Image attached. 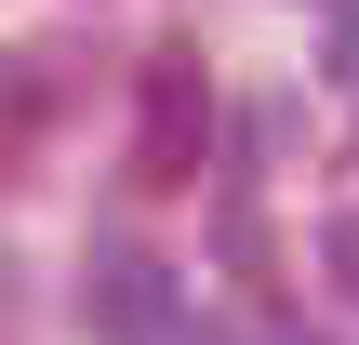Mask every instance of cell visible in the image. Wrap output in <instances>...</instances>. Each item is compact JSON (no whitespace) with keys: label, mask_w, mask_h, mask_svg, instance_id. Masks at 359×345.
Returning <instances> with one entry per match:
<instances>
[{"label":"cell","mask_w":359,"mask_h":345,"mask_svg":"<svg viewBox=\"0 0 359 345\" xmlns=\"http://www.w3.org/2000/svg\"><path fill=\"white\" fill-rule=\"evenodd\" d=\"M200 146H213V66H200V40H160L147 53V106H133V186L147 199L200 186Z\"/></svg>","instance_id":"1"},{"label":"cell","mask_w":359,"mask_h":345,"mask_svg":"<svg viewBox=\"0 0 359 345\" xmlns=\"http://www.w3.org/2000/svg\"><path fill=\"white\" fill-rule=\"evenodd\" d=\"M80 319H93V332H120V345H147L160 319H173V279H160L147 253H107V266L80 279Z\"/></svg>","instance_id":"3"},{"label":"cell","mask_w":359,"mask_h":345,"mask_svg":"<svg viewBox=\"0 0 359 345\" xmlns=\"http://www.w3.org/2000/svg\"><path fill=\"white\" fill-rule=\"evenodd\" d=\"M293 345H333V332H293Z\"/></svg>","instance_id":"5"},{"label":"cell","mask_w":359,"mask_h":345,"mask_svg":"<svg viewBox=\"0 0 359 345\" xmlns=\"http://www.w3.org/2000/svg\"><path fill=\"white\" fill-rule=\"evenodd\" d=\"M320 266H333V279L359 293V213H333V226H320Z\"/></svg>","instance_id":"4"},{"label":"cell","mask_w":359,"mask_h":345,"mask_svg":"<svg viewBox=\"0 0 359 345\" xmlns=\"http://www.w3.org/2000/svg\"><path fill=\"white\" fill-rule=\"evenodd\" d=\"M67 93H80V66H67L53 40H13V53H0V186H27V173L53 160Z\"/></svg>","instance_id":"2"}]
</instances>
